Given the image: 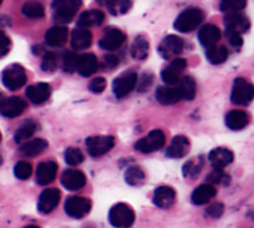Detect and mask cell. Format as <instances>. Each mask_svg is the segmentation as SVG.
<instances>
[{
    "instance_id": "d590c367",
    "label": "cell",
    "mask_w": 254,
    "mask_h": 228,
    "mask_svg": "<svg viewBox=\"0 0 254 228\" xmlns=\"http://www.w3.org/2000/svg\"><path fill=\"white\" fill-rule=\"evenodd\" d=\"M131 0H107V6L111 14L123 15L131 7Z\"/></svg>"
},
{
    "instance_id": "52a82bcc",
    "label": "cell",
    "mask_w": 254,
    "mask_h": 228,
    "mask_svg": "<svg viewBox=\"0 0 254 228\" xmlns=\"http://www.w3.org/2000/svg\"><path fill=\"white\" fill-rule=\"evenodd\" d=\"M87 149L88 153L91 154L93 158H98V156L104 155L108 153L112 148L114 146V138L108 135H96L89 136L86 141Z\"/></svg>"
},
{
    "instance_id": "3957f363",
    "label": "cell",
    "mask_w": 254,
    "mask_h": 228,
    "mask_svg": "<svg viewBox=\"0 0 254 228\" xmlns=\"http://www.w3.org/2000/svg\"><path fill=\"white\" fill-rule=\"evenodd\" d=\"M2 83L10 91H16L25 86L27 81V76L25 69L20 64H11L6 67L2 72Z\"/></svg>"
},
{
    "instance_id": "44dd1931",
    "label": "cell",
    "mask_w": 254,
    "mask_h": 228,
    "mask_svg": "<svg viewBox=\"0 0 254 228\" xmlns=\"http://www.w3.org/2000/svg\"><path fill=\"white\" fill-rule=\"evenodd\" d=\"M210 163L215 169H223L230 165L235 159V155L231 150L226 148H216L210 153Z\"/></svg>"
},
{
    "instance_id": "7bdbcfd3",
    "label": "cell",
    "mask_w": 254,
    "mask_h": 228,
    "mask_svg": "<svg viewBox=\"0 0 254 228\" xmlns=\"http://www.w3.org/2000/svg\"><path fill=\"white\" fill-rule=\"evenodd\" d=\"M41 67L45 72H54L57 67L56 55L52 54V52H49V54L45 55L44 59H42Z\"/></svg>"
},
{
    "instance_id": "484cf974",
    "label": "cell",
    "mask_w": 254,
    "mask_h": 228,
    "mask_svg": "<svg viewBox=\"0 0 254 228\" xmlns=\"http://www.w3.org/2000/svg\"><path fill=\"white\" fill-rule=\"evenodd\" d=\"M67 36H68V30L64 26H55L51 27L45 35V40L49 46L57 47L61 46L66 42Z\"/></svg>"
},
{
    "instance_id": "7dc6e473",
    "label": "cell",
    "mask_w": 254,
    "mask_h": 228,
    "mask_svg": "<svg viewBox=\"0 0 254 228\" xmlns=\"http://www.w3.org/2000/svg\"><path fill=\"white\" fill-rule=\"evenodd\" d=\"M10 50V39L4 34L2 31H0V57L5 56V55L9 52Z\"/></svg>"
},
{
    "instance_id": "5b68a950",
    "label": "cell",
    "mask_w": 254,
    "mask_h": 228,
    "mask_svg": "<svg viewBox=\"0 0 254 228\" xmlns=\"http://www.w3.org/2000/svg\"><path fill=\"white\" fill-rule=\"evenodd\" d=\"M165 145V134L163 130H156L150 131L145 138L140 139L135 143V149L140 153L144 154H150L154 151H158Z\"/></svg>"
},
{
    "instance_id": "ba28073f",
    "label": "cell",
    "mask_w": 254,
    "mask_h": 228,
    "mask_svg": "<svg viewBox=\"0 0 254 228\" xmlns=\"http://www.w3.org/2000/svg\"><path fill=\"white\" fill-rule=\"evenodd\" d=\"M91 210V202L88 198L81 196H71L64 203V211L73 218H82Z\"/></svg>"
},
{
    "instance_id": "f5cc1de1",
    "label": "cell",
    "mask_w": 254,
    "mask_h": 228,
    "mask_svg": "<svg viewBox=\"0 0 254 228\" xmlns=\"http://www.w3.org/2000/svg\"><path fill=\"white\" fill-rule=\"evenodd\" d=\"M1 1H2V0H0V4H1Z\"/></svg>"
},
{
    "instance_id": "836d02e7",
    "label": "cell",
    "mask_w": 254,
    "mask_h": 228,
    "mask_svg": "<svg viewBox=\"0 0 254 228\" xmlns=\"http://www.w3.org/2000/svg\"><path fill=\"white\" fill-rule=\"evenodd\" d=\"M36 128L37 125L35 121H25V123L17 129L16 134H15V141H16L17 144H21L24 143V141H26L27 139L31 138V136L34 135V133L36 131Z\"/></svg>"
},
{
    "instance_id": "f35d334b",
    "label": "cell",
    "mask_w": 254,
    "mask_h": 228,
    "mask_svg": "<svg viewBox=\"0 0 254 228\" xmlns=\"http://www.w3.org/2000/svg\"><path fill=\"white\" fill-rule=\"evenodd\" d=\"M247 5V0H221L220 7L222 11H240L245 9Z\"/></svg>"
},
{
    "instance_id": "9a60e30c",
    "label": "cell",
    "mask_w": 254,
    "mask_h": 228,
    "mask_svg": "<svg viewBox=\"0 0 254 228\" xmlns=\"http://www.w3.org/2000/svg\"><path fill=\"white\" fill-rule=\"evenodd\" d=\"M126 41V35L118 29H109L104 32L103 37L99 41V46L103 50L113 51L118 50Z\"/></svg>"
},
{
    "instance_id": "83f0119b",
    "label": "cell",
    "mask_w": 254,
    "mask_h": 228,
    "mask_svg": "<svg viewBox=\"0 0 254 228\" xmlns=\"http://www.w3.org/2000/svg\"><path fill=\"white\" fill-rule=\"evenodd\" d=\"M156 99L161 104L170 106L180 101L181 94L178 87H159L156 91Z\"/></svg>"
},
{
    "instance_id": "603a6c76",
    "label": "cell",
    "mask_w": 254,
    "mask_h": 228,
    "mask_svg": "<svg viewBox=\"0 0 254 228\" xmlns=\"http://www.w3.org/2000/svg\"><path fill=\"white\" fill-rule=\"evenodd\" d=\"M72 47L74 50H86L92 44V32L87 27H79L72 32Z\"/></svg>"
},
{
    "instance_id": "ffe728a7",
    "label": "cell",
    "mask_w": 254,
    "mask_h": 228,
    "mask_svg": "<svg viewBox=\"0 0 254 228\" xmlns=\"http://www.w3.org/2000/svg\"><path fill=\"white\" fill-rule=\"evenodd\" d=\"M176 193L170 186H160L154 192V203L160 208H169L174 205Z\"/></svg>"
},
{
    "instance_id": "ab89813d",
    "label": "cell",
    "mask_w": 254,
    "mask_h": 228,
    "mask_svg": "<svg viewBox=\"0 0 254 228\" xmlns=\"http://www.w3.org/2000/svg\"><path fill=\"white\" fill-rule=\"evenodd\" d=\"M14 173L17 178L20 180H26L30 177L32 173V166L31 164L27 161H19L14 168Z\"/></svg>"
},
{
    "instance_id": "bcb514c9",
    "label": "cell",
    "mask_w": 254,
    "mask_h": 228,
    "mask_svg": "<svg viewBox=\"0 0 254 228\" xmlns=\"http://www.w3.org/2000/svg\"><path fill=\"white\" fill-rule=\"evenodd\" d=\"M223 211H225V206L222 203H215L207 208V215L212 218H218L222 216Z\"/></svg>"
},
{
    "instance_id": "8d00e7d4",
    "label": "cell",
    "mask_w": 254,
    "mask_h": 228,
    "mask_svg": "<svg viewBox=\"0 0 254 228\" xmlns=\"http://www.w3.org/2000/svg\"><path fill=\"white\" fill-rule=\"evenodd\" d=\"M126 181L131 186H139L145 181V173L138 166H131L126 172Z\"/></svg>"
},
{
    "instance_id": "d4e9b609",
    "label": "cell",
    "mask_w": 254,
    "mask_h": 228,
    "mask_svg": "<svg viewBox=\"0 0 254 228\" xmlns=\"http://www.w3.org/2000/svg\"><path fill=\"white\" fill-rule=\"evenodd\" d=\"M216 193H217V191H216L215 186L206 183V185L198 186L192 192L191 198H192V202L195 205H205V203H208L215 197Z\"/></svg>"
},
{
    "instance_id": "d6986e66",
    "label": "cell",
    "mask_w": 254,
    "mask_h": 228,
    "mask_svg": "<svg viewBox=\"0 0 254 228\" xmlns=\"http://www.w3.org/2000/svg\"><path fill=\"white\" fill-rule=\"evenodd\" d=\"M51 94V87L47 83H36L26 88V96L32 103L41 104L49 99Z\"/></svg>"
},
{
    "instance_id": "7a4b0ae2",
    "label": "cell",
    "mask_w": 254,
    "mask_h": 228,
    "mask_svg": "<svg viewBox=\"0 0 254 228\" xmlns=\"http://www.w3.org/2000/svg\"><path fill=\"white\" fill-rule=\"evenodd\" d=\"M203 11L198 7H189L181 12L174 22V27L180 32H190L197 29L203 21Z\"/></svg>"
},
{
    "instance_id": "5bb4252c",
    "label": "cell",
    "mask_w": 254,
    "mask_h": 228,
    "mask_svg": "<svg viewBox=\"0 0 254 228\" xmlns=\"http://www.w3.org/2000/svg\"><path fill=\"white\" fill-rule=\"evenodd\" d=\"M61 198V192L57 188H46L40 195L37 208L41 213H50L57 207Z\"/></svg>"
},
{
    "instance_id": "e575fe53",
    "label": "cell",
    "mask_w": 254,
    "mask_h": 228,
    "mask_svg": "<svg viewBox=\"0 0 254 228\" xmlns=\"http://www.w3.org/2000/svg\"><path fill=\"white\" fill-rule=\"evenodd\" d=\"M149 54V42L145 37L138 36L131 47V55L136 59H144Z\"/></svg>"
},
{
    "instance_id": "7402d4cb",
    "label": "cell",
    "mask_w": 254,
    "mask_h": 228,
    "mask_svg": "<svg viewBox=\"0 0 254 228\" xmlns=\"http://www.w3.org/2000/svg\"><path fill=\"white\" fill-rule=\"evenodd\" d=\"M221 39V31L217 26L215 25H205V26L201 27V30L198 31V40H200L201 45L205 47L213 46V45L217 44Z\"/></svg>"
},
{
    "instance_id": "ee69618b",
    "label": "cell",
    "mask_w": 254,
    "mask_h": 228,
    "mask_svg": "<svg viewBox=\"0 0 254 228\" xmlns=\"http://www.w3.org/2000/svg\"><path fill=\"white\" fill-rule=\"evenodd\" d=\"M208 182L212 183H225V181L230 180L227 175L222 171V169H215L210 175L207 176Z\"/></svg>"
},
{
    "instance_id": "f546056e",
    "label": "cell",
    "mask_w": 254,
    "mask_h": 228,
    "mask_svg": "<svg viewBox=\"0 0 254 228\" xmlns=\"http://www.w3.org/2000/svg\"><path fill=\"white\" fill-rule=\"evenodd\" d=\"M46 148H47V141L44 140V139L37 138L22 144L20 151H21L22 155L25 156H36L39 155V154H41Z\"/></svg>"
},
{
    "instance_id": "816d5d0a",
    "label": "cell",
    "mask_w": 254,
    "mask_h": 228,
    "mask_svg": "<svg viewBox=\"0 0 254 228\" xmlns=\"http://www.w3.org/2000/svg\"><path fill=\"white\" fill-rule=\"evenodd\" d=\"M0 140H1V134H0Z\"/></svg>"
},
{
    "instance_id": "b9f144b4",
    "label": "cell",
    "mask_w": 254,
    "mask_h": 228,
    "mask_svg": "<svg viewBox=\"0 0 254 228\" xmlns=\"http://www.w3.org/2000/svg\"><path fill=\"white\" fill-rule=\"evenodd\" d=\"M202 168V163L197 160H190L184 165V175L186 177H193V176H197L198 172L201 171Z\"/></svg>"
},
{
    "instance_id": "d6a6232c",
    "label": "cell",
    "mask_w": 254,
    "mask_h": 228,
    "mask_svg": "<svg viewBox=\"0 0 254 228\" xmlns=\"http://www.w3.org/2000/svg\"><path fill=\"white\" fill-rule=\"evenodd\" d=\"M21 11L25 16L30 17V19H41L45 15V9L42 4H40L39 1H35V0L25 2L22 5Z\"/></svg>"
},
{
    "instance_id": "cb8c5ba5",
    "label": "cell",
    "mask_w": 254,
    "mask_h": 228,
    "mask_svg": "<svg viewBox=\"0 0 254 228\" xmlns=\"http://www.w3.org/2000/svg\"><path fill=\"white\" fill-rule=\"evenodd\" d=\"M98 68V61L93 54H86L79 56L78 64H77V71L83 77L92 76Z\"/></svg>"
},
{
    "instance_id": "c3c4849f",
    "label": "cell",
    "mask_w": 254,
    "mask_h": 228,
    "mask_svg": "<svg viewBox=\"0 0 254 228\" xmlns=\"http://www.w3.org/2000/svg\"><path fill=\"white\" fill-rule=\"evenodd\" d=\"M118 63V57L114 56V55H108V56L104 57V66H106L107 68H113V67H116Z\"/></svg>"
},
{
    "instance_id": "8fae6325",
    "label": "cell",
    "mask_w": 254,
    "mask_h": 228,
    "mask_svg": "<svg viewBox=\"0 0 254 228\" xmlns=\"http://www.w3.org/2000/svg\"><path fill=\"white\" fill-rule=\"evenodd\" d=\"M136 81H138V76H136L135 72H128V73L122 74L118 78L114 79L113 82L114 94L118 98H123V97H126L127 94H129L133 91L136 84Z\"/></svg>"
},
{
    "instance_id": "8992f818",
    "label": "cell",
    "mask_w": 254,
    "mask_h": 228,
    "mask_svg": "<svg viewBox=\"0 0 254 228\" xmlns=\"http://www.w3.org/2000/svg\"><path fill=\"white\" fill-rule=\"evenodd\" d=\"M254 89L253 86L245 78H237L233 83L232 94H231V99L235 104L238 106H247L252 102L253 99Z\"/></svg>"
},
{
    "instance_id": "ac0fdd59",
    "label": "cell",
    "mask_w": 254,
    "mask_h": 228,
    "mask_svg": "<svg viewBox=\"0 0 254 228\" xmlns=\"http://www.w3.org/2000/svg\"><path fill=\"white\" fill-rule=\"evenodd\" d=\"M190 151V141L186 136L176 135L174 136L170 146L166 150V155L174 159H180L186 156Z\"/></svg>"
},
{
    "instance_id": "7c38bea8",
    "label": "cell",
    "mask_w": 254,
    "mask_h": 228,
    "mask_svg": "<svg viewBox=\"0 0 254 228\" xmlns=\"http://www.w3.org/2000/svg\"><path fill=\"white\" fill-rule=\"evenodd\" d=\"M225 26L227 35L233 34V32L242 34L250 29L251 24L250 20L245 15L238 14V11H231L225 17Z\"/></svg>"
},
{
    "instance_id": "60d3db41",
    "label": "cell",
    "mask_w": 254,
    "mask_h": 228,
    "mask_svg": "<svg viewBox=\"0 0 254 228\" xmlns=\"http://www.w3.org/2000/svg\"><path fill=\"white\" fill-rule=\"evenodd\" d=\"M78 58H79L78 55L73 54V52H68V54L64 55V64H62V67H64V72H69V73L77 71Z\"/></svg>"
},
{
    "instance_id": "1f68e13d",
    "label": "cell",
    "mask_w": 254,
    "mask_h": 228,
    "mask_svg": "<svg viewBox=\"0 0 254 228\" xmlns=\"http://www.w3.org/2000/svg\"><path fill=\"white\" fill-rule=\"evenodd\" d=\"M206 56H207L208 61H210L211 63L220 64L227 59L228 51L225 46H217V45H213V46L207 47Z\"/></svg>"
},
{
    "instance_id": "4316f807",
    "label": "cell",
    "mask_w": 254,
    "mask_h": 228,
    "mask_svg": "<svg viewBox=\"0 0 254 228\" xmlns=\"http://www.w3.org/2000/svg\"><path fill=\"white\" fill-rule=\"evenodd\" d=\"M250 123V116L243 111H231L226 115V124L232 130H241Z\"/></svg>"
},
{
    "instance_id": "9c48e42d",
    "label": "cell",
    "mask_w": 254,
    "mask_h": 228,
    "mask_svg": "<svg viewBox=\"0 0 254 228\" xmlns=\"http://www.w3.org/2000/svg\"><path fill=\"white\" fill-rule=\"evenodd\" d=\"M183 39H180L179 36H175V35H169V36H166L160 44V46H159V52L166 59L175 58L176 56H179L183 52Z\"/></svg>"
},
{
    "instance_id": "f6af8a7d",
    "label": "cell",
    "mask_w": 254,
    "mask_h": 228,
    "mask_svg": "<svg viewBox=\"0 0 254 228\" xmlns=\"http://www.w3.org/2000/svg\"><path fill=\"white\" fill-rule=\"evenodd\" d=\"M106 79H104L103 77H97V78L92 79L88 87L89 89H91V92H93V93H102V92L106 89Z\"/></svg>"
},
{
    "instance_id": "681fc988",
    "label": "cell",
    "mask_w": 254,
    "mask_h": 228,
    "mask_svg": "<svg viewBox=\"0 0 254 228\" xmlns=\"http://www.w3.org/2000/svg\"><path fill=\"white\" fill-rule=\"evenodd\" d=\"M230 36V42L233 47H241L243 44V40L241 34H237V32H233V34L228 35Z\"/></svg>"
},
{
    "instance_id": "74e56055",
    "label": "cell",
    "mask_w": 254,
    "mask_h": 228,
    "mask_svg": "<svg viewBox=\"0 0 254 228\" xmlns=\"http://www.w3.org/2000/svg\"><path fill=\"white\" fill-rule=\"evenodd\" d=\"M64 160L68 165L77 166L84 160V155L79 149L77 148H68L66 150V154H64Z\"/></svg>"
},
{
    "instance_id": "f907efd6",
    "label": "cell",
    "mask_w": 254,
    "mask_h": 228,
    "mask_svg": "<svg viewBox=\"0 0 254 228\" xmlns=\"http://www.w3.org/2000/svg\"><path fill=\"white\" fill-rule=\"evenodd\" d=\"M0 163H1V156H0Z\"/></svg>"
},
{
    "instance_id": "6da1fadb",
    "label": "cell",
    "mask_w": 254,
    "mask_h": 228,
    "mask_svg": "<svg viewBox=\"0 0 254 228\" xmlns=\"http://www.w3.org/2000/svg\"><path fill=\"white\" fill-rule=\"evenodd\" d=\"M82 6V0H54V20L59 24H68Z\"/></svg>"
},
{
    "instance_id": "277c9868",
    "label": "cell",
    "mask_w": 254,
    "mask_h": 228,
    "mask_svg": "<svg viewBox=\"0 0 254 228\" xmlns=\"http://www.w3.org/2000/svg\"><path fill=\"white\" fill-rule=\"evenodd\" d=\"M135 220V213L126 203L113 206L109 212V221L114 227H130Z\"/></svg>"
},
{
    "instance_id": "e0dca14e",
    "label": "cell",
    "mask_w": 254,
    "mask_h": 228,
    "mask_svg": "<svg viewBox=\"0 0 254 228\" xmlns=\"http://www.w3.org/2000/svg\"><path fill=\"white\" fill-rule=\"evenodd\" d=\"M57 173V164L54 161L39 164L36 169V182L39 185L46 186L55 180Z\"/></svg>"
},
{
    "instance_id": "30bf717a",
    "label": "cell",
    "mask_w": 254,
    "mask_h": 228,
    "mask_svg": "<svg viewBox=\"0 0 254 228\" xmlns=\"http://www.w3.org/2000/svg\"><path fill=\"white\" fill-rule=\"evenodd\" d=\"M188 63H186V59L184 58H174L165 68L161 72V77H163V81L165 82L169 86H173L176 84L181 78V74H183L184 69L186 68Z\"/></svg>"
},
{
    "instance_id": "4fadbf2b",
    "label": "cell",
    "mask_w": 254,
    "mask_h": 228,
    "mask_svg": "<svg viewBox=\"0 0 254 228\" xmlns=\"http://www.w3.org/2000/svg\"><path fill=\"white\" fill-rule=\"evenodd\" d=\"M26 108V103L20 97H9L0 99V114L6 118H15L20 115Z\"/></svg>"
},
{
    "instance_id": "4dcf8cb0",
    "label": "cell",
    "mask_w": 254,
    "mask_h": 228,
    "mask_svg": "<svg viewBox=\"0 0 254 228\" xmlns=\"http://www.w3.org/2000/svg\"><path fill=\"white\" fill-rule=\"evenodd\" d=\"M180 84H179V91H180L181 98L186 101H192L196 96V82L192 77L185 76L180 78Z\"/></svg>"
},
{
    "instance_id": "2e32d148",
    "label": "cell",
    "mask_w": 254,
    "mask_h": 228,
    "mask_svg": "<svg viewBox=\"0 0 254 228\" xmlns=\"http://www.w3.org/2000/svg\"><path fill=\"white\" fill-rule=\"evenodd\" d=\"M61 182L64 187L69 191H77L86 185V176L78 170H66L61 176Z\"/></svg>"
},
{
    "instance_id": "f1b7e54d",
    "label": "cell",
    "mask_w": 254,
    "mask_h": 228,
    "mask_svg": "<svg viewBox=\"0 0 254 228\" xmlns=\"http://www.w3.org/2000/svg\"><path fill=\"white\" fill-rule=\"evenodd\" d=\"M104 21V14L99 10H87L82 12L78 19L79 27H91V26H99Z\"/></svg>"
}]
</instances>
